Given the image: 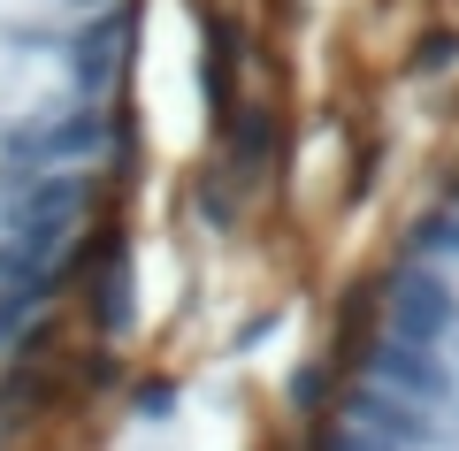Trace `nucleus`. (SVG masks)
Instances as JSON below:
<instances>
[{
	"label": "nucleus",
	"instance_id": "f03ea898",
	"mask_svg": "<svg viewBox=\"0 0 459 451\" xmlns=\"http://www.w3.org/2000/svg\"><path fill=\"white\" fill-rule=\"evenodd\" d=\"M253 451H459V47L314 130Z\"/></svg>",
	"mask_w": 459,
	"mask_h": 451
},
{
	"label": "nucleus",
	"instance_id": "f257e3e1",
	"mask_svg": "<svg viewBox=\"0 0 459 451\" xmlns=\"http://www.w3.org/2000/svg\"><path fill=\"white\" fill-rule=\"evenodd\" d=\"M153 8L0 0V451H131L153 413Z\"/></svg>",
	"mask_w": 459,
	"mask_h": 451
}]
</instances>
